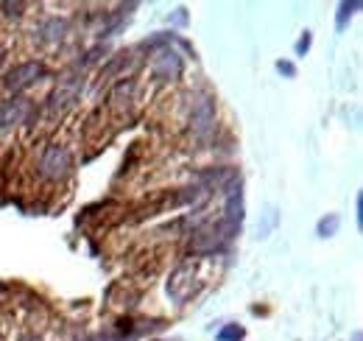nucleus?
<instances>
[{
    "mask_svg": "<svg viewBox=\"0 0 363 341\" xmlns=\"http://www.w3.org/2000/svg\"><path fill=\"white\" fill-rule=\"evenodd\" d=\"M81 89H84V73H70V75H64V78L56 84V89L47 95L45 109H47L50 115L64 112L67 106L75 103V98L81 95Z\"/></svg>",
    "mask_w": 363,
    "mask_h": 341,
    "instance_id": "3",
    "label": "nucleus"
},
{
    "mask_svg": "<svg viewBox=\"0 0 363 341\" xmlns=\"http://www.w3.org/2000/svg\"><path fill=\"white\" fill-rule=\"evenodd\" d=\"M126 61H128V53H117L106 67H103V75L109 78V75H114V73H120L123 67H126Z\"/></svg>",
    "mask_w": 363,
    "mask_h": 341,
    "instance_id": "13",
    "label": "nucleus"
},
{
    "mask_svg": "<svg viewBox=\"0 0 363 341\" xmlns=\"http://www.w3.org/2000/svg\"><path fill=\"white\" fill-rule=\"evenodd\" d=\"M31 112H34V103L28 98H22V95H14V98L3 101L0 103V131L11 129L17 123H25L31 117Z\"/></svg>",
    "mask_w": 363,
    "mask_h": 341,
    "instance_id": "7",
    "label": "nucleus"
},
{
    "mask_svg": "<svg viewBox=\"0 0 363 341\" xmlns=\"http://www.w3.org/2000/svg\"><path fill=\"white\" fill-rule=\"evenodd\" d=\"M215 338H218V341H240V338H243V327H240V324H229V327H223Z\"/></svg>",
    "mask_w": 363,
    "mask_h": 341,
    "instance_id": "14",
    "label": "nucleus"
},
{
    "mask_svg": "<svg viewBox=\"0 0 363 341\" xmlns=\"http://www.w3.org/2000/svg\"><path fill=\"white\" fill-rule=\"evenodd\" d=\"M276 70L285 73V75H296V67H293L290 61H276Z\"/></svg>",
    "mask_w": 363,
    "mask_h": 341,
    "instance_id": "18",
    "label": "nucleus"
},
{
    "mask_svg": "<svg viewBox=\"0 0 363 341\" xmlns=\"http://www.w3.org/2000/svg\"><path fill=\"white\" fill-rule=\"evenodd\" d=\"M70 168H73V157H70V151H67L64 145H59V143H47V145L42 148L39 159H36V173H39L42 179H47V182L64 179V176L70 173Z\"/></svg>",
    "mask_w": 363,
    "mask_h": 341,
    "instance_id": "2",
    "label": "nucleus"
},
{
    "mask_svg": "<svg viewBox=\"0 0 363 341\" xmlns=\"http://www.w3.org/2000/svg\"><path fill=\"white\" fill-rule=\"evenodd\" d=\"M3 8H8V11H6V14H8V17H20V14H22V8H25V6H22V3H6V6H3Z\"/></svg>",
    "mask_w": 363,
    "mask_h": 341,
    "instance_id": "17",
    "label": "nucleus"
},
{
    "mask_svg": "<svg viewBox=\"0 0 363 341\" xmlns=\"http://www.w3.org/2000/svg\"><path fill=\"white\" fill-rule=\"evenodd\" d=\"M338 226H341V218H338L335 212H329L327 218H321V221L316 224V235H318V238H329V235L338 232Z\"/></svg>",
    "mask_w": 363,
    "mask_h": 341,
    "instance_id": "10",
    "label": "nucleus"
},
{
    "mask_svg": "<svg viewBox=\"0 0 363 341\" xmlns=\"http://www.w3.org/2000/svg\"><path fill=\"white\" fill-rule=\"evenodd\" d=\"M182 70H184V59H182L179 50H173L170 45L159 48V50L154 53V59H151V75H154L156 81H173V78L182 75Z\"/></svg>",
    "mask_w": 363,
    "mask_h": 341,
    "instance_id": "6",
    "label": "nucleus"
},
{
    "mask_svg": "<svg viewBox=\"0 0 363 341\" xmlns=\"http://www.w3.org/2000/svg\"><path fill=\"white\" fill-rule=\"evenodd\" d=\"M103 53H106V48H103V45H95V48H92V50H87V53H84V59H78L73 67H75V70H84V67L95 64V61H98Z\"/></svg>",
    "mask_w": 363,
    "mask_h": 341,
    "instance_id": "11",
    "label": "nucleus"
},
{
    "mask_svg": "<svg viewBox=\"0 0 363 341\" xmlns=\"http://www.w3.org/2000/svg\"><path fill=\"white\" fill-rule=\"evenodd\" d=\"M215 129V98L212 95H198L190 106V131L204 140Z\"/></svg>",
    "mask_w": 363,
    "mask_h": 341,
    "instance_id": "5",
    "label": "nucleus"
},
{
    "mask_svg": "<svg viewBox=\"0 0 363 341\" xmlns=\"http://www.w3.org/2000/svg\"><path fill=\"white\" fill-rule=\"evenodd\" d=\"M3 56H6V50H3V45H0V61H3Z\"/></svg>",
    "mask_w": 363,
    "mask_h": 341,
    "instance_id": "19",
    "label": "nucleus"
},
{
    "mask_svg": "<svg viewBox=\"0 0 363 341\" xmlns=\"http://www.w3.org/2000/svg\"><path fill=\"white\" fill-rule=\"evenodd\" d=\"M360 8V0H352V3H341L338 6V17H335V22H338V28H343L346 25V20L355 14Z\"/></svg>",
    "mask_w": 363,
    "mask_h": 341,
    "instance_id": "12",
    "label": "nucleus"
},
{
    "mask_svg": "<svg viewBox=\"0 0 363 341\" xmlns=\"http://www.w3.org/2000/svg\"><path fill=\"white\" fill-rule=\"evenodd\" d=\"M307 48H310V31H304V36L296 42V56H302V53H307Z\"/></svg>",
    "mask_w": 363,
    "mask_h": 341,
    "instance_id": "15",
    "label": "nucleus"
},
{
    "mask_svg": "<svg viewBox=\"0 0 363 341\" xmlns=\"http://www.w3.org/2000/svg\"><path fill=\"white\" fill-rule=\"evenodd\" d=\"M355 341H360V335H355Z\"/></svg>",
    "mask_w": 363,
    "mask_h": 341,
    "instance_id": "20",
    "label": "nucleus"
},
{
    "mask_svg": "<svg viewBox=\"0 0 363 341\" xmlns=\"http://www.w3.org/2000/svg\"><path fill=\"white\" fill-rule=\"evenodd\" d=\"M67 34V20L64 17H45L36 28H34V39L39 45H56L61 42Z\"/></svg>",
    "mask_w": 363,
    "mask_h": 341,
    "instance_id": "8",
    "label": "nucleus"
},
{
    "mask_svg": "<svg viewBox=\"0 0 363 341\" xmlns=\"http://www.w3.org/2000/svg\"><path fill=\"white\" fill-rule=\"evenodd\" d=\"M47 75V67L42 64V61H36V59H31V61H20V64H14L8 73H6V78H3V84H6V89L8 92H25L28 87H34L36 81H42Z\"/></svg>",
    "mask_w": 363,
    "mask_h": 341,
    "instance_id": "4",
    "label": "nucleus"
},
{
    "mask_svg": "<svg viewBox=\"0 0 363 341\" xmlns=\"http://www.w3.org/2000/svg\"><path fill=\"white\" fill-rule=\"evenodd\" d=\"M137 6L131 3V6H126V8H117V11H109V14H103V22H101V28H98V36L101 39H106V36H114L126 22H128V17H131V11H134Z\"/></svg>",
    "mask_w": 363,
    "mask_h": 341,
    "instance_id": "9",
    "label": "nucleus"
},
{
    "mask_svg": "<svg viewBox=\"0 0 363 341\" xmlns=\"http://www.w3.org/2000/svg\"><path fill=\"white\" fill-rule=\"evenodd\" d=\"M78 341H123V338L120 335H103V333H98V335H84Z\"/></svg>",
    "mask_w": 363,
    "mask_h": 341,
    "instance_id": "16",
    "label": "nucleus"
},
{
    "mask_svg": "<svg viewBox=\"0 0 363 341\" xmlns=\"http://www.w3.org/2000/svg\"><path fill=\"white\" fill-rule=\"evenodd\" d=\"M235 235H237V226H232L221 218L218 224H209V226H201V229L193 232L190 252L193 254H218L232 243Z\"/></svg>",
    "mask_w": 363,
    "mask_h": 341,
    "instance_id": "1",
    "label": "nucleus"
}]
</instances>
